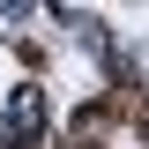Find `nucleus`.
I'll list each match as a JSON object with an SVG mask.
<instances>
[{
  "mask_svg": "<svg viewBox=\"0 0 149 149\" xmlns=\"http://www.w3.org/2000/svg\"><path fill=\"white\" fill-rule=\"evenodd\" d=\"M0 142H8V149H37V142H45V90H30V82H22V90L8 97Z\"/></svg>",
  "mask_w": 149,
  "mask_h": 149,
  "instance_id": "obj_1",
  "label": "nucleus"
}]
</instances>
